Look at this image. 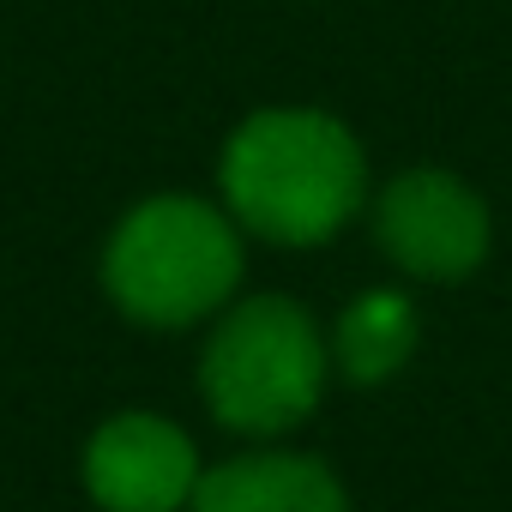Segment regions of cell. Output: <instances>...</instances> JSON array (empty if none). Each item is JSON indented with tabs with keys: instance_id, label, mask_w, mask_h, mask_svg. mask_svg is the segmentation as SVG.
<instances>
[{
	"instance_id": "1",
	"label": "cell",
	"mask_w": 512,
	"mask_h": 512,
	"mask_svg": "<svg viewBox=\"0 0 512 512\" xmlns=\"http://www.w3.org/2000/svg\"><path fill=\"white\" fill-rule=\"evenodd\" d=\"M368 199L356 133L320 109H260L223 145V211L284 247H314Z\"/></svg>"
},
{
	"instance_id": "2",
	"label": "cell",
	"mask_w": 512,
	"mask_h": 512,
	"mask_svg": "<svg viewBox=\"0 0 512 512\" xmlns=\"http://www.w3.org/2000/svg\"><path fill=\"white\" fill-rule=\"evenodd\" d=\"M103 284L139 326H193L241 284V223L211 199L157 193L109 235Z\"/></svg>"
},
{
	"instance_id": "3",
	"label": "cell",
	"mask_w": 512,
	"mask_h": 512,
	"mask_svg": "<svg viewBox=\"0 0 512 512\" xmlns=\"http://www.w3.org/2000/svg\"><path fill=\"white\" fill-rule=\"evenodd\" d=\"M332 374V344L290 296H247L205 344L199 386L229 434L272 440L314 416Z\"/></svg>"
},
{
	"instance_id": "4",
	"label": "cell",
	"mask_w": 512,
	"mask_h": 512,
	"mask_svg": "<svg viewBox=\"0 0 512 512\" xmlns=\"http://www.w3.org/2000/svg\"><path fill=\"white\" fill-rule=\"evenodd\" d=\"M380 247L410 278H464L488 260V205L446 169H404L374 199Z\"/></svg>"
},
{
	"instance_id": "5",
	"label": "cell",
	"mask_w": 512,
	"mask_h": 512,
	"mask_svg": "<svg viewBox=\"0 0 512 512\" xmlns=\"http://www.w3.org/2000/svg\"><path fill=\"white\" fill-rule=\"evenodd\" d=\"M193 488L199 452L169 416L127 410L85 440V494L103 512H181Z\"/></svg>"
},
{
	"instance_id": "6",
	"label": "cell",
	"mask_w": 512,
	"mask_h": 512,
	"mask_svg": "<svg viewBox=\"0 0 512 512\" xmlns=\"http://www.w3.org/2000/svg\"><path fill=\"white\" fill-rule=\"evenodd\" d=\"M187 512H350L344 482L308 452H241L217 470H199Z\"/></svg>"
},
{
	"instance_id": "7",
	"label": "cell",
	"mask_w": 512,
	"mask_h": 512,
	"mask_svg": "<svg viewBox=\"0 0 512 512\" xmlns=\"http://www.w3.org/2000/svg\"><path fill=\"white\" fill-rule=\"evenodd\" d=\"M416 308L398 296V290H362L344 314H338V332H332V362L356 380V386H374L386 374H398L416 350Z\"/></svg>"
}]
</instances>
